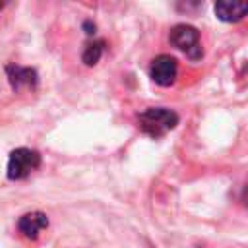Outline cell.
I'll return each instance as SVG.
<instances>
[{
  "label": "cell",
  "instance_id": "5b68a950",
  "mask_svg": "<svg viewBox=\"0 0 248 248\" xmlns=\"http://www.w3.org/2000/svg\"><path fill=\"white\" fill-rule=\"evenodd\" d=\"M6 76L10 81V87L14 91H19L21 87H29L35 89L39 83V76L35 68H27V66H17V64H6Z\"/></svg>",
  "mask_w": 248,
  "mask_h": 248
},
{
  "label": "cell",
  "instance_id": "6da1fadb",
  "mask_svg": "<svg viewBox=\"0 0 248 248\" xmlns=\"http://www.w3.org/2000/svg\"><path fill=\"white\" fill-rule=\"evenodd\" d=\"M138 124L147 136L161 138L169 130L176 128L178 114L174 110H170V108H165V107H151V108H147V110L138 114Z\"/></svg>",
  "mask_w": 248,
  "mask_h": 248
},
{
  "label": "cell",
  "instance_id": "277c9868",
  "mask_svg": "<svg viewBox=\"0 0 248 248\" xmlns=\"http://www.w3.org/2000/svg\"><path fill=\"white\" fill-rule=\"evenodd\" d=\"M149 76L151 79L161 85V87H169L176 81V76H178V64L172 56L169 54H159L151 60V66H149Z\"/></svg>",
  "mask_w": 248,
  "mask_h": 248
},
{
  "label": "cell",
  "instance_id": "8992f818",
  "mask_svg": "<svg viewBox=\"0 0 248 248\" xmlns=\"http://www.w3.org/2000/svg\"><path fill=\"white\" fill-rule=\"evenodd\" d=\"M217 19L225 23H236L248 16V2L246 0H219L213 6Z\"/></svg>",
  "mask_w": 248,
  "mask_h": 248
},
{
  "label": "cell",
  "instance_id": "9c48e42d",
  "mask_svg": "<svg viewBox=\"0 0 248 248\" xmlns=\"http://www.w3.org/2000/svg\"><path fill=\"white\" fill-rule=\"evenodd\" d=\"M83 31H85L87 35H95V23L85 21V23H83Z\"/></svg>",
  "mask_w": 248,
  "mask_h": 248
},
{
  "label": "cell",
  "instance_id": "ba28073f",
  "mask_svg": "<svg viewBox=\"0 0 248 248\" xmlns=\"http://www.w3.org/2000/svg\"><path fill=\"white\" fill-rule=\"evenodd\" d=\"M105 50V41H91L85 45L83 48V54H81V60L85 66H95L99 60H101V54Z\"/></svg>",
  "mask_w": 248,
  "mask_h": 248
},
{
  "label": "cell",
  "instance_id": "7a4b0ae2",
  "mask_svg": "<svg viewBox=\"0 0 248 248\" xmlns=\"http://www.w3.org/2000/svg\"><path fill=\"white\" fill-rule=\"evenodd\" d=\"M41 165V155L35 149L29 147H17L8 157V169L6 174L10 180H23L33 170H37Z\"/></svg>",
  "mask_w": 248,
  "mask_h": 248
},
{
  "label": "cell",
  "instance_id": "52a82bcc",
  "mask_svg": "<svg viewBox=\"0 0 248 248\" xmlns=\"http://www.w3.org/2000/svg\"><path fill=\"white\" fill-rule=\"evenodd\" d=\"M46 227H48V217L43 211H29L21 215L17 221V231L29 240H37L41 231H45Z\"/></svg>",
  "mask_w": 248,
  "mask_h": 248
},
{
  "label": "cell",
  "instance_id": "3957f363",
  "mask_svg": "<svg viewBox=\"0 0 248 248\" xmlns=\"http://www.w3.org/2000/svg\"><path fill=\"white\" fill-rule=\"evenodd\" d=\"M169 41L172 46L182 50L190 60H200L203 56V48L200 43V31L192 25H186V23L174 25L169 33Z\"/></svg>",
  "mask_w": 248,
  "mask_h": 248
},
{
  "label": "cell",
  "instance_id": "30bf717a",
  "mask_svg": "<svg viewBox=\"0 0 248 248\" xmlns=\"http://www.w3.org/2000/svg\"><path fill=\"white\" fill-rule=\"evenodd\" d=\"M2 6H4V4H2V2H0V8H2Z\"/></svg>",
  "mask_w": 248,
  "mask_h": 248
}]
</instances>
